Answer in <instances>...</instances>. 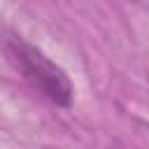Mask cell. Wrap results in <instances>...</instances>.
<instances>
[{"mask_svg":"<svg viewBox=\"0 0 149 149\" xmlns=\"http://www.w3.org/2000/svg\"><path fill=\"white\" fill-rule=\"evenodd\" d=\"M0 51L5 61L49 102L58 107H70L72 102V84L68 74L49 61L37 47L26 42L9 28H0Z\"/></svg>","mask_w":149,"mask_h":149,"instance_id":"6da1fadb","label":"cell"}]
</instances>
